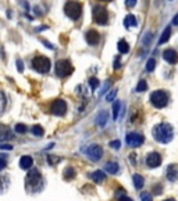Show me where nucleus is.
<instances>
[{"mask_svg":"<svg viewBox=\"0 0 178 201\" xmlns=\"http://www.w3.org/2000/svg\"><path fill=\"white\" fill-rule=\"evenodd\" d=\"M153 138L160 144H168L174 138L172 126L168 123H159L153 127Z\"/></svg>","mask_w":178,"mask_h":201,"instance_id":"nucleus-1","label":"nucleus"},{"mask_svg":"<svg viewBox=\"0 0 178 201\" xmlns=\"http://www.w3.org/2000/svg\"><path fill=\"white\" fill-rule=\"evenodd\" d=\"M43 186V179L40 176V172L38 169H32L29 170V173L27 175V189L28 190H39Z\"/></svg>","mask_w":178,"mask_h":201,"instance_id":"nucleus-2","label":"nucleus"},{"mask_svg":"<svg viewBox=\"0 0 178 201\" xmlns=\"http://www.w3.org/2000/svg\"><path fill=\"white\" fill-rule=\"evenodd\" d=\"M150 102L155 108L157 109H163L167 106L168 103V94L163 89H157V91H153L150 94Z\"/></svg>","mask_w":178,"mask_h":201,"instance_id":"nucleus-3","label":"nucleus"},{"mask_svg":"<svg viewBox=\"0 0 178 201\" xmlns=\"http://www.w3.org/2000/svg\"><path fill=\"white\" fill-rule=\"evenodd\" d=\"M64 13L68 18L71 20H78L81 17V13H82V6L81 3L74 2V0H68L64 6Z\"/></svg>","mask_w":178,"mask_h":201,"instance_id":"nucleus-4","label":"nucleus"},{"mask_svg":"<svg viewBox=\"0 0 178 201\" xmlns=\"http://www.w3.org/2000/svg\"><path fill=\"white\" fill-rule=\"evenodd\" d=\"M72 71H74V67H72V64L68 60L63 59V60L56 61V75L57 77L60 78L67 77V75L72 74Z\"/></svg>","mask_w":178,"mask_h":201,"instance_id":"nucleus-5","label":"nucleus"},{"mask_svg":"<svg viewBox=\"0 0 178 201\" xmlns=\"http://www.w3.org/2000/svg\"><path fill=\"white\" fill-rule=\"evenodd\" d=\"M32 67L36 70L38 73H47L50 70V60L44 56H35L32 60Z\"/></svg>","mask_w":178,"mask_h":201,"instance_id":"nucleus-6","label":"nucleus"},{"mask_svg":"<svg viewBox=\"0 0 178 201\" xmlns=\"http://www.w3.org/2000/svg\"><path fill=\"white\" fill-rule=\"evenodd\" d=\"M93 20L96 24L106 25L108 21V13L103 6H95L93 7Z\"/></svg>","mask_w":178,"mask_h":201,"instance_id":"nucleus-7","label":"nucleus"},{"mask_svg":"<svg viewBox=\"0 0 178 201\" xmlns=\"http://www.w3.org/2000/svg\"><path fill=\"white\" fill-rule=\"evenodd\" d=\"M125 142H127V145H129V147H141L142 144L145 142V137L142 136L141 133H128L127 136H125Z\"/></svg>","mask_w":178,"mask_h":201,"instance_id":"nucleus-8","label":"nucleus"},{"mask_svg":"<svg viewBox=\"0 0 178 201\" xmlns=\"http://www.w3.org/2000/svg\"><path fill=\"white\" fill-rule=\"evenodd\" d=\"M85 154L88 155V158L91 159V161L97 162L100 158H102V155H103V150H102V147H100V145H97V144H92V145H89V147L85 150Z\"/></svg>","mask_w":178,"mask_h":201,"instance_id":"nucleus-9","label":"nucleus"},{"mask_svg":"<svg viewBox=\"0 0 178 201\" xmlns=\"http://www.w3.org/2000/svg\"><path fill=\"white\" fill-rule=\"evenodd\" d=\"M50 112H52L53 114H56V116H63V114H66V112H67L66 100H63V99L53 100L52 105H50Z\"/></svg>","mask_w":178,"mask_h":201,"instance_id":"nucleus-10","label":"nucleus"},{"mask_svg":"<svg viewBox=\"0 0 178 201\" xmlns=\"http://www.w3.org/2000/svg\"><path fill=\"white\" fill-rule=\"evenodd\" d=\"M161 155L159 152H150L147 154L146 156V165L149 168H152V169H155V168H159L161 165Z\"/></svg>","mask_w":178,"mask_h":201,"instance_id":"nucleus-11","label":"nucleus"},{"mask_svg":"<svg viewBox=\"0 0 178 201\" xmlns=\"http://www.w3.org/2000/svg\"><path fill=\"white\" fill-rule=\"evenodd\" d=\"M163 59L167 61V63H170V64H177L178 63V53H177V50H174V49H166L163 52Z\"/></svg>","mask_w":178,"mask_h":201,"instance_id":"nucleus-12","label":"nucleus"},{"mask_svg":"<svg viewBox=\"0 0 178 201\" xmlns=\"http://www.w3.org/2000/svg\"><path fill=\"white\" fill-rule=\"evenodd\" d=\"M166 176L170 181H177L178 180V163L168 165V168L166 170Z\"/></svg>","mask_w":178,"mask_h":201,"instance_id":"nucleus-13","label":"nucleus"},{"mask_svg":"<svg viewBox=\"0 0 178 201\" xmlns=\"http://www.w3.org/2000/svg\"><path fill=\"white\" fill-rule=\"evenodd\" d=\"M107 122H108V112L107 110H100L99 113H97L96 119H95L96 126H99L100 128H103V127H106Z\"/></svg>","mask_w":178,"mask_h":201,"instance_id":"nucleus-14","label":"nucleus"},{"mask_svg":"<svg viewBox=\"0 0 178 201\" xmlns=\"http://www.w3.org/2000/svg\"><path fill=\"white\" fill-rule=\"evenodd\" d=\"M85 39H86V42H88L89 45H97L99 43V41H100V35H99L97 31L89 29L88 32L85 34Z\"/></svg>","mask_w":178,"mask_h":201,"instance_id":"nucleus-15","label":"nucleus"},{"mask_svg":"<svg viewBox=\"0 0 178 201\" xmlns=\"http://www.w3.org/2000/svg\"><path fill=\"white\" fill-rule=\"evenodd\" d=\"M13 134H11V130L7 127V126H0V142L3 141H8V140L13 138Z\"/></svg>","mask_w":178,"mask_h":201,"instance_id":"nucleus-16","label":"nucleus"},{"mask_svg":"<svg viewBox=\"0 0 178 201\" xmlns=\"http://www.w3.org/2000/svg\"><path fill=\"white\" fill-rule=\"evenodd\" d=\"M104 170L107 173H110V175H116V173L120 172V166L117 162H107L104 165Z\"/></svg>","mask_w":178,"mask_h":201,"instance_id":"nucleus-17","label":"nucleus"},{"mask_svg":"<svg viewBox=\"0 0 178 201\" xmlns=\"http://www.w3.org/2000/svg\"><path fill=\"white\" fill-rule=\"evenodd\" d=\"M91 179L95 181V183H103L106 179V175L104 172H102V170H95L93 173H91Z\"/></svg>","mask_w":178,"mask_h":201,"instance_id":"nucleus-18","label":"nucleus"},{"mask_svg":"<svg viewBox=\"0 0 178 201\" xmlns=\"http://www.w3.org/2000/svg\"><path fill=\"white\" fill-rule=\"evenodd\" d=\"M32 163H33V161H32V158L31 156H28V155H24L21 159H19V166H21V169H29L31 166H32Z\"/></svg>","mask_w":178,"mask_h":201,"instance_id":"nucleus-19","label":"nucleus"},{"mask_svg":"<svg viewBox=\"0 0 178 201\" xmlns=\"http://www.w3.org/2000/svg\"><path fill=\"white\" fill-rule=\"evenodd\" d=\"M124 25H125L127 28L136 27V25H138V21H136V17L134 16V14H128V16H125V18H124Z\"/></svg>","mask_w":178,"mask_h":201,"instance_id":"nucleus-20","label":"nucleus"},{"mask_svg":"<svg viewBox=\"0 0 178 201\" xmlns=\"http://www.w3.org/2000/svg\"><path fill=\"white\" fill-rule=\"evenodd\" d=\"M117 49H118L120 53H128L129 52V45H128V42L125 41V39H120L118 43H117Z\"/></svg>","mask_w":178,"mask_h":201,"instance_id":"nucleus-21","label":"nucleus"},{"mask_svg":"<svg viewBox=\"0 0 178 201\" xmlns=\"http://www.w3.org/2000/svg\"><path fill=\"white\" fill-rule=\"evenodd\" d=\"M132 179H134V186H135V189L136 190H141L142 187H143V184H145V179L142 177L141 175H134L132 176Z\"/></svg>","mask_w":178,"mask_h":201,"instance_id":"nucleus-22","label":"nucleus"},{"mask_svg":"<svg viewBox=\"0 0 178 201\" xmlns=\"http://www.w3.org/2000/svg\"><path fill=\"white\" fill-rule=\"evenodd\" d=\"M170 35H171V27H166V29L163 31V34H161L160 39H159V45L166 43V42L170 39Z\"/></svg>","mask_w":178,"mask_h":201,"instance_id":"nucleus-23","label":"nucleus"},{"mask_svg":"<svg viewBox=\"0 0 178 201\" xmlns=\"http://www.w3.org/2000/svg\"><path fill=\"white\" fill-rule=\"evenodd\" d=\"M120 112H121V102L120 100H114L113 103V119L117 120V117L120 116Z\"/></svg>","mask_w":178,"mask_h":201,"instance_id":"nucleus-24","label":"nucleus"},{"mask_svg":"<svg viewBox=\"0 0 178 201\" xmlns=\"http://www.w3.org/2000/svg\"><path fill=\"white\" fill-rule=\"evenodd\" d=\"M6 106H7V98H6L4 91H2V89H0V113H2V112L6 109Z\"/></svg>","mask_w":178,"mask_h":201,"instance_id":"nucleus-25","label":"nucleus"},{"mask_svg":"<svg viewBox=\"0 0 178 201\" xmlns=\"http://www.w3.org/2000/svg\"><path fill=\"white\" fill-rule=\"evenodd\" d=\"M31 131H32V134H33V136H36V137H42V136H43V128H42V126H39V124L32 126Z\"/></svg>","mask_w":178,"mask_h":201,"instance_id":"nucleus-26","label":"nucleus"},{"mask_svg":"<svg viewBox=\"0 0 178 201\" xmlns=\"http://www.w3.org/2000/svg\"><path fill=\"white\" fill-rule=\"evenodd\" d=\"M64 177L67 179V180H71V179L75 177V170L74 168H67L66 170H64Z\"/></svg>","mask_w":178,"mask_h":201,"instance_id":"nucleus-27","label":"nucleus"},{"mask_svg":"<svg viewBox=\"0 0 178 201\" xmlns=\"http://www.w3.org/2000/svg\"><path fill=\"white\" fill-rule=\"evenodd\" d=\"M147 89V83L145 80H141L138 83V85H136V91L138 92H143V91H146Z\"/></svg>","mask_w":178,"mask_h":201,"instance_id":"nucleus-28","label":"nucleus"},{"mask_svg":"<svg viewBox=\"0 0 178 201\" xmlns=\"http://www.w3.org/2000/svg\"><path fill=\"white\" fill-rule=\"evenodd\" d=\"M155 67H156V60L155 59H149L147 60V63H146V71H153L155 70Z\"/></svg>","mask_w":178,"mask_h":201,"instance_id":"nucleus-29","label":"nucleus"},{"mask_svg":"<svg viewBox=\"0 0 178 201\" xmlns=\"http://www.w3.org/2000/svg\"><path fill=\"white\" fill-rule=\"evenodd\" d=\"M89 85H91V88L95 91V89L99 87V80H97V78H95V77L89 78Z\"/></svg>","mask_w":178,"mask_h":201,"instance_id":"nucleus-30","label":"nucleus"},{"mask_svg":"<svg viewBox=\"0 0 178 201\" xmlns=\"http://www.w3.org/2000/svg\"><path fill=\"white\" fill-rule=\"evenodd\" d=\"M141 200L142 201H152V195L147 191H142L141 193Z\"/></svg>","mask_w":178,"mask_h":201,"instance_id":"nucleus-31","label":"nucleus"},{"mask_svg":"<svg viewBox=\"0 0 178 201\" xmlns=\"http://www.w3.org/2000/svg\"><path fill=\"white\" fill-rule=\"evenodd\" d=\"M117 95V89H113V91H110L107 94V96H106V100H108V102H111V100H114V98H116Z\"/></svg>","mask_w":178,"mask_h":201,"instance_id":"nucleus-32","label":"nucleus"},{"mask_svg":"<svg viewBox=\"0 0 178 201\" xmlns=\"http://www.w3.org/2000/svg\"><path fill=\"white\" fill-rule=\"evenodd\" d=\"M15 131L17 133H25V131H27V126L25 124H17L15 126Z\"/></svg>","mask_w":178,"mask_h":201,"instance_id":"nucleus-33","label":"nucleus"},{"mask_svg":"<svg viewBox=\"0 0 178 201\" xmlns=\"http://www.w3.org/2000/svg\"><path fill=\"white\" fill-rule=\"evenodd\" d=\"M6 163H7V159H6V155H0V170L4 169Z\"/></svg>","mask_w":178,"mask_h":201,"instance_id":"nucleus-34","label":"nucleus"},{"mask_svg":"<svg viewBox=\"0 0 178 201\" xmlns=\"http://www.w3.org/2000/svg\"><path fill=\"white\" fill-rule=\"evenodd\" d=\"M120 145H121V142H120L118 140H116V141H111V142H110V147L113 148V150H120Z\"/></svg>","mask_w":178,"mask_h":201,"instance_id":"nucleus-35","label":"nucleus"},{"mask_svg":"<svg viewBox=\"0 0 178 201\" xmlns=\"http://www.w3.org/2000/svg\"><path fill=\"white\" fill-rule=\"evenodd\" d=\"M135 4H136V0H125V6H127L128 8L135 7Z\"/></svg>","mask_w":178,"mask_h":201,"instance_id":"nucleus-36","label":"nucleus"},{"mask_svg":"<svg viewBox=\"0 0 178 201\" xmlns=\"http://www.w3.org/2000/svg\"><path fill=\"white\" fill-rule=\"evenodd\" d=\"M17 69H18V71L19 73H22L24 71V63H22V60H17Z\"/></svg>","mask_w":178,"mask_h":201,"instance_id":"nucleus-37","label":"nucleus"},{"mask_svg":"<svg viewBox=\"0 0 178 201\" xmlns=\"http://www.w3.org/2000/svg\"><path fill=\"white\" fill-rule=\"evenodd\" d=\"M6 177H2L0 176V191H3V189H6V186H7V181H4Z\"/></svg>","mask_w":178,"mask_h":201,"instance_id":"nucleus-38","label":"nucleus"},{"mask_svg":"<svg viewBox=\"0 0 178 201\" xmlns=\"http://www.w3.org/2000/svg\"><path fill=\"white\" fill-rule=\"evenodd\" d=\"M47 161H49V163H56V162H58L60 159H58V158H54L53 155H49V156H47Z\"/></svg>","mask_w":178,"mask_h":201,"instance_id":"nucleus-39","label":"nucleus"},{"mask_svg":"<svg viewBox=\"0 0 178 201\" xmlns=\"http://www.w3.org/2000/svg\"><path fill=\"white\" fill-rule=\"evenodd\" d=\"M152 38H153L152 34H147L146 38H143V43H145V45H147V43H149V41H152Z\"/></svg>","mask_w":178,"mask_h":201,"instance_id":"nucleus-40","label":"nucleus"},{"mask_svg":"<svg viewBox=\"0 0 178 201\" xmlns=\"http://www.w3.org/2000/svg\"><path fill=\"white\" fill-rule=\"evenodd\" d=\"M0 150H13V145H8V144H0Z\"/></svg>","mask_w":178,"mask_h":201,"instance_id":"nucleus-41","label":"nucleus"},{"mask_svg":"<svg viewBox=\"0 0 178 201\" xmlns=\"http://www.w3.org/2000/svg\"><path fill=\"white\" fill-rule=\"evenodd\" d=\"M108 87H110V83H106V84H104V87H103V89H102V91H100V95H103V94H104V92L108 89Z\"/></svg>","mask_w":178,"mask_h":201,"instance_id":"nucleus-42","label":"nucleus"},{"mask_svg":"<svg viewBox=\"0 0 178 201\" xmlns=\"http://www.w3.org/2000/svg\"><path fill=\"white\" fill-rule=\"evenodd\" d=\"M118 201H132V200L127 195H121V197H118Z\"/></svg>","mask_w":178,"mask_h":201,"instance_id":"nucleus-43","label":"nucleus"},{"mask_svg":"<svg viewBox=\"0 0 178 201\" xmlns=\"http://www.w3.org/2000/svg\"><path fill=\"white\" fill-rule=\"evenodd\" d=\"M42 42H43V45H46V46L49 47V49H52V50L54 49V46H53V45H50V43H49V42H47V41H44V39H42Z\"/></svg>","mask_w":178,"mask_h":201,"instance_id":"nucleus-44","label":"nucleus"},{"mask_svg":"<svg viewBox=\"0 0 178 201\" xmlns=\"http://www.w3.org/2000/svg\"><path fill=\"white\" fill-rule=\"evenodd\" d=\"M114 69H116V70L120 69V56L116 59V61H114Z\"/></svg>","mask_w":178,"mask_h":201,"instance_id":"nucleus-45","label":"nucleus"},{"mask_svg":"<svg viewBox=\"0 0 178 201\" xmlns=\"http://www.w3.org/2000/svg\"><path fill=\"white\" fill-rule=\"evenodd\" d=\"M163 189V186H160V184H157V186L155 187V193L156 194H160V190Z\"/></svg>","mask_w":178,"mask_h":201,"instance_id":"nucleus-46","label":"nucleus"},{"mask_svg":"<svg viewBox=\"0 0 178 201\" xmlns=\"http://www.w3.org/2000/svg\"><path fill=\"white\" fill-rule=\"evenodd\" d=\"M172 24L178 27V14H175V16H174V18H172Z\"/></svg>","mask_w":178,"mask_h":201,"instance_id":"nucleus-47","label":"nucleus"},{"mask_svg":"<svg viewBox=\"0 0 178 201\" xmlns=\"http://www.w3.org/2000/svg\"><path fill=\"white\" fill-rule=\"evenodd\" d=\"M164 201H175L174 198H167V200H164Z\"/></svg>","mask_w":178,"mask_h":201,"instance_id":"nucleus-48","label":"nucleus"},{"mask_svg":"<svg viewBox=\"0 0 178 201\" xmlns=\"http://www.w3.org/2000/svg\"><path fill=\"white\" fill-rule=\"evenodd\" d=\"M103 2H111V0H103Z\"/></svg>","mask_w":178,"mask_h":201,"instance_id":"nucleus-49","label":"nucleus"}]
</instances>
